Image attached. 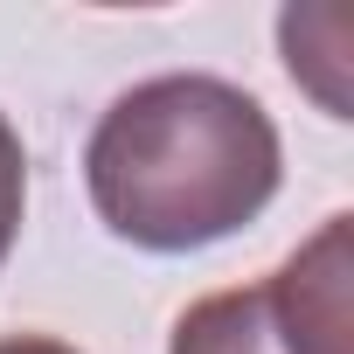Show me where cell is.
Listing matches in <instances>:
<instances>
[{
	"mask_svg": "<svg viewBox=\"0 0 354 354\" xmlns=\"http://www.w3.org/2000/svg\"><path fill=\"white\" fill-rule=\"evenodd\" d=\"M285 181L271 111L209 70H167L118 91L84 146L97 223L153 257H188L250 230Z\"/></svg>",
	"mask_w": 354,
	"mask_h": 354,
	"instance_id": "6da1fadb",
	"label": "cell"
},
{
	"mask_svg": "<svg viewBox=\"0 0 354 354\" xmlns=\"http://www.w3.org/2000/svg\"><path fill=\"white\" fill-rule=\"evenodd\" d=\"M271 306L299 354H354V216H326L271 278Z\"/></svg>",
	"mask_w": 354,
	"mask_h": 354,
	"instance_id": "7a4b0ae2",
	"label": "cell"
},
{
	"mask_svg": "<svg viewBox=\"0 0 354 354\" xmlns=\"http://www.w3.org/2000/svg\"><path fill=\"white\" fill-rule=\"evenodd\" d=\"M167 354H299V347L271 306V285L257 278V285H230V292L195 299L174 319Z\"/></svg>",
	"mask_w": 354,
	"mask_h": 354,
	"instance_id": "3957f363",
	"label": "cell"
},
{
	"mask_svg": "<svg viewBox=\"0 0 354 354\" xmlns=\"http://www.w3.org/2000/svg\"><path fill=\"white\" fill-rule=\"evenodd\" d=\"M278 49L299 91H313V104L326 118H354V91H347V49H354V21L347 8H285L278 15Z\"/></svg>",
	"mask_w": 354,
	"mask_h": 354,
	"instance_id": "277c9868",
	"label": "cell"
},
{
	"mask_svg": "<svg viewBox=\"0 0 354 354\" xmlns=\"http://www.w3.org/2000/svg\"><path fill=\"white\" fill-rule=\"evenodd\" d=\"M21 209H28V146H21L15 118L0 111V264L21 236Z\"/></svg>",
	"mask_w": 354,
	"mask_h": 354,
	"instance_id": "5b68a950",
	"label": "cell"
},
{
	"mask_svg": "<svg viewBox=\"0 0 354 354\" xmlns=\"http://www.w3.org/2000/svg\"><path fill=\"white\" fill-rule=\"evenodd\" d=\"M0 354H77V347L70 340H49V333H8Z\"/></svg>",
	"mask_w": 354,
	"mask_h": 354,
	"instance_id": "8992f818",
	"label": "cell"
}]
</instances>
